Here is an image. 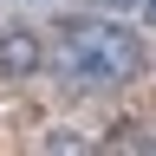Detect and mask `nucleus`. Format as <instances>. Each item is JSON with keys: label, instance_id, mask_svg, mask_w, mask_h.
Listing matches in <instances>:
<instances>
[{"label": "nucleus", "instance_id": "obj_1", "mask_svg": "<svg viewBox=\"0 0 156 156\" xmlns=\"http://www.w3.org/2000/svg\"><path fill=\"white\" fill-rule=\"evenodd\" d=\"M52 58L72 91H117L143 78L150 46L136 39V26H117V20H65Z\"/></svg>", "mask_w": 156, "mask_h": 156}, {"label": "nucleus", "instance_id": "obj_2", "mask_svg": "<svg viewBox=\"0 0 156 156\" xmlns=\"http://www.w3.org/2000/svg\"><path fill=\"white\" fill-rule=\"evenodd\" d=\"M39 72V39L26 26H7L0 33V78H33Z\"/></svg>", "mask_w": 156, "mask_h": 156}, {"label": "nucleus", "instance_id": "obj_3", "mask_svg": "<svg viewBox=\"0 0 156 156\" xmlns=\"http://www.w3.org/2000/svg\"><path fill=\"white\" fill-rule=\"evenodd\" d=\"M91 156H150V136L136 130V124H111V130H104V143H98Z\"/></svg>", "mask_w": 156, "mask_h": 156}, {"label": "nucleus", "instance_id": "obj_4", "mask_svg": "<svg viewBox=\"0 0 156 156\" xmlns=\"http://www.w3.org/2000/svg\"><path fill=\"white\" fill-rule=\"evenodd\" d=\"M46 156H91V143H85L78 130H52V136H46Z\"/></svg>", "mask_w": 156, "mask_h": 156}, {"label": "nucleus", "instance_id": "obj_5", "mask_svg": "<svg viewBox=\"0 0 156 156\" xmlns=\"http://www.w3.org/2000/svg\"><path fill=\"white\" fill-rule=\"evenodd\" d=\"M143 13H150V20H156V0H143Z\"/></svg>", "mask_w": 156, "mask_h": 156}, {"label": "nucleus", "instance_id": "obj_6", "mask_svg": "<svg viewBox=\"0 0 156 156\" xmlns=\"http://www.w3.org/2000/svg\"><path fill=\"white\" fill-rule=\"evenodd\" d=\"M117 7H143V0H117Z\"/></svg>", "mask_w": 156, "mask_h": 156}, {"label": "nucleus", "instance_id": "obj_7", "mask_svg": "<svg viewBox=\"0 0 156 156\" xmlns=\"http://www.w3.org/2000/svg\"><path fill=\"white\" fill-rule=\"evenodd\" d=\"M150 156H156V150H150Z\"/></svg>", "mask_w": 156, "mask_h": 156}]
</instances>
